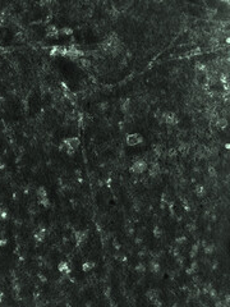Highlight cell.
Returning a JSON list of instances; mask_svg holds the SVG:
<instances>
[{
  "instance_id": "obj_1",
  "label": "cell",
  "mask_w": 230,
  "mask_h": 307,
  "mask_svg": "<svg viewBox=\"0 0 230 307\" xmlns=\"http://www.w3.org/2000/svg\"><path fill=\"white\" fill-rule=\"evenodd\" d=\"M147 161L146 160H137L136 163H133V165L131 166V172L134 174H142L147 170Z\"/></svg>"
},
{
  "instance_id": "obj_2",
  "label": "cell",
  "mask_w": 230,
  "mask_h": 307,
  "mask_svg": "<svg viewBox=\"0 0 230 307\" xmlns=\"http://www.w3.org/2000/svg\"><path fill=\"white\" fill-rule=\"evenodd\" d=\"M143 142V137L138 133H131L127 136V145L128 146H137Z\"/></svg>"
},
{
  "instance_id": "obj_3",
  "label": "cell",
  "mask_w": 230,
  "mask_h": 307,
  "mask_svg": "<svg viewBox=\"0 0 230 307\" xmlns=\"http://www.w3.org/2000/svg\"><path fill=\"white\" fill-rule=\"evenodd\" d=\"M63 142L65 143V146L68 147V149H73V150H77L78 147H79V145H81V141H79V138H78V137L65 138Z\"/></svg>"
},
{
  "instance_id": "obj_4",
  "label": "cell",
  "mask_w": 230,
  "mask_h": 307,
  "mask_svg": "<svg viewBox=\"0 0 230 307\" xmlns=\"http://www.w3.org/2000/svg\"><path fill=\"white\" fill-rule=\"evenodd\" d=\"M87 234H88V230H84V232H75V233H74V239H75V243H77V246H78V247H79L83 242L87 239V237H88Z\"/></svg>"
},
{
  "instance_id": "obj_5",
  "label": "cell",
  "mask_w": 230,
  "mask_h": 307,
  "mask_svg": "<svg viewBox=\"0 0 230 307\" xmlns=\"http://www.w3.org/2000/svg\"><path fill=\"white\" fill-rule=\"evenodd\" d=\"M162 118H164L165 122L170 125H174V124L178 123V118L175 115V113H164V114H162Z\"/></svg>"
},
{
  "instance_id": "obj_6",
  "label": "cell",
  "mask_w": 230,
  "mask_h": 307,
  "mask_svg": "<svg viewBox=\"0 0 230 307\" xmlns=\"http://www.w3.org/2000/svg\"><path fill=\"white\" fill-rule=\"evenodd\" d=\"M148 269H150V271H151V273L157 274V273H160L161 266H160V264L157 262L156 260H151V261H150V264H148Z\"/></svg>"
},
{
  "instance_id": "obj_7",
  "label": "cell",
  "mask_w": 230,
  "mask_h": 307,
  "mask_svg": "<svg viewBox=\"0 0 230 307\" xmlns=\"http://www.w3.org/2000/svg\"><path fill=\"white\" fill-rule=\"evenodd\" d=\"M45 235H46V229H45V228H40V229H39V232L35 233L33 238H35V241H36V242H42L44 239H45Z\"/></svg>"
},
{
  "instance_id": "obj_8",
  "label": "cell",
  "mask_w": 230,
  "mask_h": 307,
  "mask_svg": "<svg viewBox=\"0 0 230 307\" xmlns=\"http://www.w3.org/2000/svg\"><path fill=\"white\" fill-rule=\"evenodd\" d=\"M57 269H59V271H60V273H63V274H65V275L70 274V267H69V265H68V262H65V261L60 262L59 266H57Z\"/></svg>"
},
{
  "instance_id": "obj_9",
  "label": "cell",
  "mask_w": 230,
  "mask_h": 307,
  "mask_svg": "<svg viewBox=\"0 0 230 307\" xmlns=\"http://www.w3.org/2000/svg\"><path fill=\"white\" fill-rule=\"evenodd\" d=\"M160 172H161L160 165H159L157 163H152L151 169H150V175H151V177H157V175L160 174Z\"/></svg>"
},
{
  "instance_id": "obj_10",
  "label": "cell",
  "mask_w": 230,
  "mask_h": 307,
  "mask_svg": "<svg viewBox=\"0 0 230 307\" xmlns=\"http://www.w3.org/2000/svg\"><path fill=\"white\" fill-rule=\"evenodd\" d=\"M146 297H147L150 301H154L155 298H159V291L157 289H150L146 293Z\"/></svg>"
},
{
  "instance_id": "obj_11",
  "label": "cell",
  "mask_w": 230,
  "mask_h": 307,
  "mask_svg": "<svg viewBox=\"0 0 230 307\" xmlns=\"http://www.w3.org/2000/svg\"><path fill=\"white\" fill-rule=\"evenodd\" d=\"M215 124L217 125L220 129H225V128H226V125H228V120H226L225 118H219V119L215 122Z\"/></svg>"
},
{
  "instance_id": "obj_12",
  "label": "cell",
  "mask_w": 230,
  "mask_h": 307,
  "mask_svg": "<svg viewBox=\"0 0 230 307\" xmlns=\"http://www.w3.org/2000/svg\"><path fill=\"white\" fill-rule=\"evenodd\" d=\"M93 267H95V262H92V261H86V262L82 265V270L84 273H87V271H91Z\"/></svg>"
},
{
  "instance_id": "obj_13",
  "label": "cell",
  "mask_w": 230,
  "mask_h": 307,
  "mask_svg": "<svg viewBox=\"0 0 230 307\" xmlns=\"http://www.w3.org/2000/svg\"><path fill=\"white\" fill-rule=\"evenodd\" d=\"M198 249H199V242H197V243H194L193 246H192V249H190V253H189V256L192 258H194L196 256H197V253H198Z\"/></svg>"
},
{
  "instance_id": "obj_14",
  "label": "cell",
  "mask_w": 230,
  "mask_h": 307,
  "mask_svg": "<svg viewBox=\"0 0 230 307\" xmlns=\"http://www.w3.org/2000/svg\"><path fill=\"white\" fill-rule=\"evenodd\" d=\"M129 109H131V100L127 99L123 104H122V110H123V113H128Z\"/></svg>"
},
{
  "instance_id": "obj_15",
  "label": "cell",
  "mask_w": 230,
  "mask_h": 307,
  "mask_svg": "<svg viewBox=\"0 0 230 307\" xmlns=\"http://www.w3.org/2000/svg\"><path fill=\"white\" fill-rule=\"evenodd\" d=\"M196 193H197L198 197H203L206 195L205 187H203V186H197V187H196Z\"/></svg>"
},
{
  "instance_id": "obj_16",
  "label": "cell",
  "mask_w": 230,
  "mask_h": 307,
  "mask_svg": "<svg viewBox=\"0 0 230 307\" xmlns=\"http://www.w3.org/2000/svg\"><path fill=\"white\" fill-rule=\"evenodd\" d=\"M203 249H205L206 255H212L215 251V244H206L205 247H203Z\"/></svg>"
},
{
  "instance_id": "obj_17",
  "label": "cell",
  "mask_w": 230,
  "mask_h": 307,
  "mask_svg": "<svg viewBox=\"0 0 230 307\" xmlns=\"http://www.w3.org/2000/svg\"><path fill=\"white\" fill-rule=\"evenodd\" d=\"M37 196H39V199L47 197V192H46V190H45V187H40V188L37 190Z\"/></svg>"
},
{
  "instance_id": "obj_18",
  "label": "cell",
  "mask_w": 230,
  "mask_h": 307,
  "mask_svg": "<svg viewBox=\"0 0 230 307\" xmlns=\"http://www.w3.org/2000/svg\"><path fill=\"white\" fill-rule=\"evenodd\" d=\"M91 64H92V63H91V62H90V60H88V59H84V58H82V59H81V60H79V65L82 67V68H90V67H91Z\"/></svg>"
},
{
  "instance_id": "obj_19",
  "label": "cell",
  "mask_w": 230,
  "mask_h": 307,
  "mask_svg": "<svg viewBox=\"0 0 230 307\" xmlns=\"http://www.w3.org/2000/svg\"><path fill=\"white\" fill-rule=\"evenodd\" d=\"M162 229L159 226V225H156L155 228H154V235L156 237V238H161V235H162Z\"/></svg>"
},
{
  "instance_id": "obj_20",
  "label": "cell",
  "mask_w": 230,
  "mask_h": 307,
  "mask_svg": "<svg viewBox=\"0 0 230 307\" xmlns=\"http://www.w3.org/2000/svg\"><path fill=\"white\" fill-rule=\"evenodd\" d=\"M66 35V36H70L72 33H73V30L72 28H69V27H65V28H63V30H59V35Z\"/></svg>"
},
{
  "instance_id": "obj_21",
  "label": "cell",
  "mask_w": 230,
  "mask_h": 307,
  "mask_svg": "<svg viewBox=\"0 0 230 307\" xmlns=\"http://www.w3.org/2000/svg\"><path fill=\"white\" fill-rule=\"evenodd\" d=\"M39 204L40 205H42V206H45V207H49L50 206V201L47 197H42V199H39Z\"/></svg>"
},
{
  "instance_id": "obj_22",
  "label": "cell",
  "mask_w": 230,
  "mask_h": 307,
  "mask_svg": "<svg viewBox=\"0 0 230 307\" xmlns=\"http://www.w3.org/2000/svg\"><path fill=\"white\" fill-rule=\"evenodd\" d=\"M185 242H187V238H185V235H180V237L175 238V243H176L178 246H181V244H184Z\"/></svg>"
},
{
  "instance_id": "obj_23",
  "label": "cell",
  "mask_w": 230,
  "mask_h": 307,
  "mask_svg": "<svg viewBox=\"0 0 230 307\" xmlns=\"http://www.w3.org/2000/svg\"><path fill=\"white\" fill-rule=\"evenodd\" d=\"M201 54H202V49L201 48H196V49H193L189 53L188 56H196V55H201Z\"/></svg>"
},
{
  "instance_id": "obj_24",
  "label": "cell",
  "mask_w": 230,
  "mask_h": 307,
  "mask_svg": "<svg viewBox=\"0 0 230 307\" xmlns=\"http://www.w3.org/2000/svg\"><path fill=\"white\" fill-rule=\"evenodd\" d=\"M136 271H137L138 274H145V271H146V266L143 265V264H138V265L136 266Z\"/></svg>"
},
{
  "instance_id": "obj_25",
  "label": "cell",
  "mask_w": 230,
  "mask_h": 307,
  "mask_svg": "<svg viewBox=\"0 0 230 307\" xmlns=\"http://www.w3.org/2000/svg\"><path fill=\"white\" fill-rule=\"evenodd\" d=\"M188 143H180V146H179V151H180L181 154H187L188 152Z\"/></svg>"
},
{
  "instance_id": "obj_26",
  "label": "cell",
  "mask_w": 230,
  "mask_h": 307,
  "mask_svg": "<svg viewBox=\"0 0 230 307\" xmlns=\"http://www.w3.org/2000/svg\"><path fill=\"white\" fill-rule=\"evenodd\" d=\"M208 174H210V177H216V175H217V172H216V169H215L214 165L208 166Z\"/></svg>"
},
{
  "instance_id": "obj_27",
  "label": "cell",
  "mask_w": 230,
  "mask_h": 307,
  "mask_svg": "<svg viewBox=\"0 0 230 307\" xmlns=\"http://www.w3.org/2000/svg\"><path fill=\"white\" fill-rule=\"evenodd\" d=\"M0 219H3V220H5V219H8V211L5 210V209H0Z\"/></svg>"
},
{
  "instance_id": "obj_28",
  "label": "cell",
  "mask_w": 230,
  "mask_h": 307,
  "mask_svg": "<svg viewBox=\"0 0 230 307\" xmlns=\"http://www.w3.org/2000/svg\"><path fill=\"white\" fill-rule=\"evenodd\" d=\"M99 108L102 110V111H105V110H107L109 109V102H106V101H104V102H101L99 105Z\"/></svg>"
},
{
  "instance_id": "obj_29",
  "label": "cell",
  "mask_w": 230,
  "mask_h": 307,
  "mask_svg": "<svg viewBox=\"0 0 230 307\" xmlns=\"http://www.w3.org/2000/svg\"><path fill=\"white\" fill-rule=\"evenodd\" d=\"M161 201H162V204L167 205V202H169V196H167V193H162V196H161Z\"/></svg>"
},
{
  "instance_id": "obj_30",
  "label": "cell",
  "mask_w": 230,
  "mask_h": 307,
  "mask_svg": "<svg viewBox=\"0 0 230 307\" xmlns=\"http://www.w3.org/2000/svg\"><path fill=\"white\" fill-rule=\"evenodd\" d=\"M190 269L194 271V273H197V270H198V264H197V261H193L192 264H190Z\"/></svg>"
},
{
  "instance_id": "obj_31",
  "label": "cell",
  "mask_w": 230,
  "mask_h": 307,
  "mask_svg": "<svg viewBox=\"0 0 230 307\" xmlns=\"http://www.w3.org/2000/svg\"><path fill=\"white\" fill-rule=\"evenodd\" d=\"M187 229H188V230H189V232H190V233H193V232H194V230H196V229H197V226H196V225H194V224H188V226H187Z\"/></svg>"
},
{
  "instance_id": "obj_32",
  "label": "cell",
  "mask_w": 230,
  "mask_h": 307,
  "mask_svg": "<svg viewBox=\"0 0 230 307\" xmlns=\"http://www.w3.org/2000/svg\"><path fill=\"white\" fill-rule=\"evenodd\" d=\"M155 154H156V156H161V154H162V150H161V147H160V146H156V147H155Z\"/></svg>"
},
{
  "instance_id": "obj_33",
  "label": "cell",
  "mask_w": 230,
  "mask_h": 307,
  "mask_svg": "<svg viewBox=\"0 0 230 307\" xmlns=\"http://www.w3.org/2000/svg\"><path fill=\"white\" fill-rule=\"evenodd\" d=\"M113 246H114L115 249H120V243L116 241V239H113Z\"/></svg>"
},
{
  "instance_id": "obj_34",
  "label": "cell",
  "mask_w": 230,
  "mask_h": 307,
  "mask_svg": "<svg viewBox=\"0 0 230 307\" xmlns=\"http://www.w3.org/2000/svg\"><path fill=\"white\" fill-rule=\"evenodd\" d=\"M104 294H105V297H106V298H110V288H109V287L104 291Z\"/></svg>"
},
{
  "instance_id": "obj_35",
  "label": "cell",
  "mask_w": 230,
  "mask_h": 307,
  "mask_svg": "<svg viewBox=\"0 0 230 307\" xmlns=\"http://www.w3.org/2000/svg\"><path fill=\"white\" fill-rule=\"evenodd\" d=\"M171 253H172V256H174V257H176V256L179 255V251H178V248H172Z\"/></svg>"
},
{
  "instance_id": "obj_36",
  "label": "cell",
  "mask_w": 230,
  "mask_h": 307,
  "mask_svg": "<svg viewBox=\"0 0 230 307\" xmlns=\"http://www.w3.org/2000/svg\"><path fill=\"white\" fill-rule=\"evenodd\" d=\"M152 303H154V305H156V306H161V301H160L159 298H155L154 301H152Z\"/></svg>"
},
{
  "instance_id": "obj_37",
  "label": "cell",
  "mask_w": 230,
  "mask_h": 307,
  "mask_svg": "<svg viewBox=\"0 0 230 307\" xmlns=\"http://www.w3.org/2000/svg\"><path fill=\"white\" fill-rule=\"evenodd\" d=\"M7 243H8V241H7L5 238H1V239H0V247H3V246H5Z\"/></svg>"
},
{
  "instance_id": "obj_38",
  "label": "cell",
  "mask_w": 230,
  "mask_h": 307,
  "mask_svg": "<svg viewBox=\"0 0 230 307\" xmlns=\"http://www.w3.org/2000/svg\"><path fill=\"white\" fill-rule=\"evenodd\" d=\"M138 255H140V257H143V256L146 255V252H145V251H143V252L141 251V252H140V253H138Z\"/></svg>"
},
{
  "instance_id": "obj_39",
  "label": "cell",
  "mask_w": 230,
  "mask_h": 307,
  "mask_svg": "<svg viewBox=\"0 0 230 307\" xmlns=\"http://www.w3.org/2000/svg\"><path fill=\"white\" fill-rule=\"evenodd\" d=\"M40 279H41L42 282H46V278H45L44 275H40Z\"/></svg>"
},
{
  "instance_id": "obj_40",
  "label": "cell",
  "mask_w": 230,
  "mask_h": 307,
  "mask_svg": "<svg viewBox=\"0 0 230 307\" xmlns=\"http://www.w3.org/2000/svg\"><path fill=\"white\" fill-rule=\"evenodd\" d=\"M4 168H5L4 163H3V161H0V169H4Z\"/></svg>"
},
{
  "instance_id": "obj_41",
  "label": "cell",
  "mask_w": 230,
  "mask_h": 307,
  "mask_svg": "<svg viewBox=\"0 0 230 307\" xmlns=\"http://www.w3.org/2000/svg\"><path fill=\"white\" fill-rule=\"evenodd\" d=\"M136 242H137V243H138V244H140V243H142V239H141L140 237H138V238H137V239H136Z\"/></svg>"
},
{
  "instance_id": "obj_42",
  "label": "cell",
  "mask_w": 230,
  "mask_h": 307,
  "mask_svg": "<svg viewBox=\"0 0 230 307\" xmlns=\"http://www.w3.org/2000/svg\"><path fill=\"white\" fill-rule=\"evenodd\" d=\"M217 267V262H214V266H212V269H216Z\"/></svg>"
},
{
  "instance_id": "obj_43",
  "label": "cell",
  "mask_w": 230,
  "mask_h": 307,
  "mask_svg": "<svg viewBox=\"0 0 230 307\" xmlns=\"http://www.w3.org/2000/svg\"><path fill=\"white\" fill-rule=\"evenodd\" d=\"M1 298H3V293L0 292V301H1Z\"/></svg>"
}]
</instances>
